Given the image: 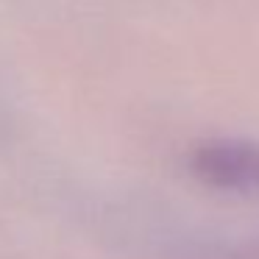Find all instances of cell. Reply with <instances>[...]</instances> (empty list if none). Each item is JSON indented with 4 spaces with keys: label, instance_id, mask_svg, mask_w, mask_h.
<instances>
[{
    "label": "cell",
    "instance_id": "1",
    "mask_svg": "<svg viewBox=\"0 0 259 259\" xmlns=\"http://www.w3.org/2000/svg\"><path fill=\"white\" fill-rule=\"evenodd\" d=\"M190 170L201 184L223 192H259V142L220 140L192 151Z\"/></svg>",
    "mask_w": 259,
    "mask_h": 259
}]
</instances>
